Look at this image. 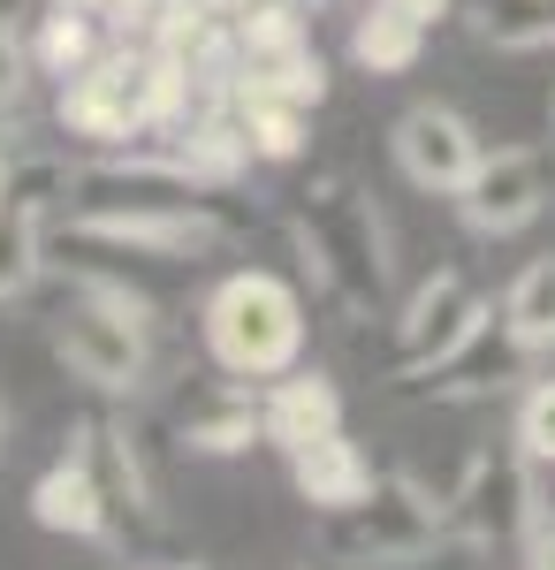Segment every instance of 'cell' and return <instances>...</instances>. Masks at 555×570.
I'll use <instances>...</instances> for the list:
<instances>
[{"instance_id":"1","label":"cell","mask_w":555,"mask_h":570,"mask_svg":"<svg viewBox=\"0 0 555 570\" xmlns=\"http://www.w3.org/2000/svg\"><path fill=\"white\" fill-rule=\"evenodd\" d=\"M290 236L304 252V274L335 297L350 320H373L396 289V252H388L381 206L350 176H312V190L290 214Z\"/></svg>"},{"instance_id":"2","label":"cell","mask_w":555,"mask_h":570,"mask_svg":"<svg viewBox=\"0 0 555 570\" xmlns=\"http://www.w3.org/2000/svg\"><path fill=\"white\" fill-rule=\"evenodd\" d=\"M61 214H198L228 228V244L259 220L252 198H236V183L191 168L183 153H129V160H91L69 168V198Z\"/></svg>"},{"instance_id":"3","label":"cell","mask_w":555,"mask_h":570,"mask_svg":"<svg viewBox=\"0 0 555 570\" xmlns=\"http://www.w3.org/2000/svg\"><path fill=\"white\" fill-rule=\"evenodd\" d=\"M449 540V494H427L411 472H381L366 502L320 518V556L342 570H419Z\"/></svg>"},{"instance_id":"4","label":"cell","mask_w":555,"mask_h":570,"mask_svg":"<svg viewBox=\"0 0 555 570\" xmlns=\"http://www.w3.org/2000/svg\"><path fill=\"white\" fill-rule=\"evenodd\" d=\"M541 464L525 456V441L503 434V441H479L465 456V472L449 487V540L465 548L471 563H503L517 570L525 563V540L541 525Z\"/></svg>"},{"instance_id":"5","label":"cell","mask_w":555,"mask_h":570,"mask_svg":"<svg viewBox=\"0 0 555 570\" xmlns=\"http://www.w3.org/2000/svg\"><path fill=\"white\" fill-rule=\"evenodd\" d=\"M198 335H206L221 373L282 381L304 357V297L266 266H236V274L214 282V297L198 312Z\"/></svg>"},{"instance_id":"6","label":"cell","mask_w":555,"mask_h":570,"mask_svg":"<svg viewBox=\"0 0 555 570\" xmlns=\"http://www.w3.org/2000/svg\"><path fill=\"white\" fill-rule=\"evenodd\" d=\"M77 456L107 494V548L123 570H160L168 563V518H160V480L145 464V441L129 419H85L77 426Z\"/></svg>"},{"instance_id":"7","label":"cell","mask_w":555,"mask_h":570,"mask_svg":"<svg viewBox=\"0 0 555 570\" xmlns=\"http://www.w3.org/2000/svg\"><path fill=\"white\" fill-rule=\"evenodd\" d=\"M61 130L91 145H129V137L160 130V99H153V46L115 39L91 69L61 85Z\"/></svg>"},{"instance_id":"8","label":"cell","mask_w":555,"mask_h":570,"mask_svg":"<svg viewBox=\"0 0 555 570\" xmlns=\"http://www.w3.org/2000/svg\"><path fill=\"white\" fill-rule=\"evenodd\" d=\"M53 351L91 395H137L153 381V320L77 289V305H61L53 320Z\"/></svg>"},{"instance_id":"9","label":"cell","mask_w":555,"mask_h":570,"mask_svg":"<svg viewBox=\"0 0 555 570\" xmlns=\"http://www.w3.org/2000/svg\"><path fill=\"white\" fill-rule=\"evenodd\" d=\"M69 198L61 153H16V176L0 183V305H23L53 259V214Z\"/></svg>"},{"instance_id":"10","label":"cell","mask_w":555,"mask_h":570,"mask_svg":"<svg viewBox=\"0 0 555 570\" xmlns=\"http://www.w3.org/2000/svg\"><path fill=\"white\" fill-rule=\"evenodd\" d=\"M236 91L298 99V107H320L328 99V61L312 46L304 0H266L252 16H236Z\"/></svg>"},{"instance_id":"11","label":"cell","mask_w":555,"mask_h":570,"mask_svg":"<svg viewBox=\"0 0 555 570\" xmlns=\"http://www.w3.org/2000/svg\"><path fill=\"white\" fill-rule=\"evenodd\" d=\"M160 426L191 456H244L266 449V395L244 389V373H183L160 403Z\"/></svg>"},{"instance_id":"12","label":"cell","mask_w":555,"mask_h":570,"mask_svg":"<svg viewBox=\"0 0 555 570\" xmlns=\"http://www.w3.org/2000/svg\"><path fill=\"white\" fill-rule=\"evenodd\" d=\"M479 320H487V297L471 289V274H465V266H434L427 282L403 297V312L388 320V373L411 381V373L441 365Z\"/></svg>"},{"instance_id":"13","label":"cell","mask_w":555,"mask_h":570,"mask_svg":"<svg viewBox=\"0 0 555 570\" xmlns=\"http://www.w3.org/2000/svg\"><path fill=\"white\" fill-rule=\"evenodd\" d=\"M525 381H533V351L517 343V327L503 320V305H487V320H479L441 365L411 373L403 395H427V403H495V395H517Z\"/></svg>"},{"instance_id":"14","label":"cell","mask_w":555,"mask_h":570,"mask_svg":"<svg viewBox=\"0 0 555 570\" xmlns=\"http://www.w3.org/2000/svg\"><path fill=\"white\" fill-rule=\"evenodd\" d=\"M388 153H396V176L411 183V190H427V198H457L487 145H479V130H471L457 107L427 99V107H403V115H396Z\"/></svg>"},{"instance_id":"15","label":"cell","mask_w":555,"mask_h":570,"mask_svg":"<svg viewBox=\"0 0 555 570\" xmlns=\"http://www.w3.org/2000/svg\"><path fill=\"white\" fill-rule=\"evenodd\" d=\"M457 214L471 236H517L548 214V160L533 145H495L479 153V168L457 190Z\"/></svg>"},{"instance_id":"16","label":"cell","mask_w":555,"mask_h":570,"mask_svg":"<svg viewBox=\"0 0 555 570\" xmlns=\"http://www.w3.org/2000/svg\"><path fill=\"white\" fill-rule=\"evenodd\" d=\"M320 434H342V389L320 365H290L274 389H266V449L298 456Z\"/></svg>"},{"instance_id":"17","label":"cell","mask_w":555,"mask_h":570,"mask_svg":"<svg viewBox=\"0 0 555 570\" xmlns=\"http://www.w3.org/2000/svg\"><path fill=\"white\" fill-rule=\"evenodd\" d=\"M373 480H381V472L366 464V449H358L350 434H320L312 449L290 456V487H298L304 510H320V518H328V510H350V502H366Z\"/></svg>"},{"instance_id":"18","label":"cell","mask_w":555,"mask_h":570,"mask_svg":"<svg viewBox=\"0 0 555 570\" xmlns=\"http://www.w3.org/2000/svg\"><path fill=\"white\" fill-rule=\"evenodd\" d=\"M31 518L61 540H107V494H99V480H91V464L77 449L31 480Z\"/></svg>"},{"instance_id":"19","label":"cell","mask_w":555,"mask_h":570,"mask_svg":"<svg viewBox=\"0 0 555 570\" xmlns=\"http://www.w3.org/2000/svg\"><path fill=\"white\" fill-rule=\"evenodd\" d=\"M107 53L99 39V8H69V0H46V16H31V61H39V77L53 85H69L77 69H91Z\"/></svg>"},{"instance_id":"20","label":"cell","mask_w":555,"mask_h":570,"mask_svg":"<svg viewBox=\"0 0 555 570\" xmlns=\"http://www.w3.org/2000/svg\"><path fill=\"white\" fill-rule=\"evenodd\" d=\"M419 53H427V23H411L403 8L366 0V8L350 16V61H358L366 77H403V69H419Z\"/></svg>"},{"instance_id":"21","label":"cell","mask_w":555,"mask_h":570,"mask_svg":"<svg viewBox=\"0 0 555 570\" xmlns=\"http://www.w3.org/2000/svg\"><path fill=\"white\" fill-rule=\"evenodd\" d=\"M465 23L495 53H548L555 46V0H465Z\"/></svg>"},{"instance_id":"22","label":"cell","mask_w":555,"mask_h":570,"mask_svg":"<svg viewBox=\"0 0 555 570\" xmlns=\"http://www.w3.org/2000/svg\"><path fill=\"white\" fill-rule=\"evenodd\" d=\"M503 320L517 327V343H525L533 357L555 351V252H548V259H533L510 289H503Z\"/></svg>"},{"instance_id":"23","label":"cell","mask_w":555,"mask_h":570,"mask_svg":"<svg viewBox=\"0 0 555 570\" xmlns=\"http://www.w3.org/2000/svg\"><path fill=\"white\" fill-rule=\"evenodd\" d=\"M244 99V122H252V153L259 160H304V137H312V107L298 99H259V91H236Z\"/></svg>"},{"instance_id":"24","label":"cell","mask_w":555,"mask_h":570,"mask_svg":"<svg viewBox=\"0 0 555 570\" xmlns=\"http://www.w3.org/2000/svg\"><path fill=\"white\" fill-rule=\"evenodd\" d=\"M31 77H39V61H31V16H23V0H0V115H16L31 99Z\"/></svg>"},{"instance_id":"25","label":"cell","mask_w":555,"mask_h":570,"mask_svg":"<svg viewBox=\"0 0 555 570\" xmlns=\"http://www.w3.org/2000/svg\"><path fill=\"white\" fill-rule=\"evenodd\" d=\"M510 434L525 441L533 464H555V373L517 389V426H510Z\"/></svg>"},{"instance_id":"26","label":"cell","mask_w":555,"mask_h":570,"mask_svg":"<svg viewBox=\"0 0 555 570\" xmlns=\"http://www.w3.org/2000/svg\"><path fill=\"white\" fill-rule=\"evenodd\" d=\"M153 16H160V0H99V23H107L115 39H145Z\"/></svg>"},{"instance_id":"27","label":"cell","mask_w":555,"mask_h":570,"mask_svg":"<svg viewBox=\"0 0 555 570\" xmlns=\"http://www.w3.org/2000/svg\"><path fill=\"white\" fill-rule=\"evenodd\" d=\"M388 8H403V16H411V23H449V16H457V0H388Z\"/></svg>"},{"instance_id":"28","label":"cell","mask_w":555,"mask_h":570,"mask_svg":"<svg viewBox=\"0 0 555 570\" xmlns=\"http://www.w3.org/2000/svg\"><path fill=\"white\" fill-rule=\"evenodd\" d=\"M221 16H252V8H266V0H214Z\"/></svg>"},{"instance_id":"29","label":"cell","mask_w":555,"mask_h":570,"mask_svg":"<svg viewBox=\"0 0 555 570\" xmlns=\"http://www.w3.org/2000/svg\"><path fill=\"white\" fill-rule=\"evenodd\" d=\"M16 176V145H8V137H0V183Z\"/></svg>"},{"instance_id":"30","label":"cell","mask_w":555,"mask_h":570,"mask_svg":"<svg viewBox=\"0 0 555 570\" xmlns=\"http://www.w3.org/2000/svg\"><path fill=\"white\" fill-rule=\"evenodd\" d=\"M8 441H16V419H8V403H0V456H8Z\"/></svg>"},{"instance_id":"31","label":"cell","mask_w":555,"mask_h":570,"mask_svg":"<svg viewBox=\"0 0 555 570\" xmlns=\"http://www.w3.org/2000/svg\"><path fill=\"white\" fill-rule=\"evenodd\" d=\"M160 570H198V563H175V556H168V563H160Z\"/></svg>"},{"instance_id":"32","label":"cell","mask_w":555,"mask_h":570,"mask_svg":"<svg viewBox=\"0 0 555 570\" xmlns=\"http://www.w3.org/2000/svg\"><path fill=\"white\" fill-rule=\"evenodd\" d=\"M548 137H555V99H548Z\"/></svg>"},{"instance_id":"33","label":"cell","mask_w":555,"mask_h":570,"mask_svg":"<svg viewBox=\"0 0 555 570\" xmlns=\"http://www.w3.org/2000/svg\"><path fill=\"white\" fill-rule=\"evenodd\" d=\"M69 8H99V0H69Z\"/></svg>"},{"instance_id":"34","label":"cell","mask_w":555,"mask_h":570,"mask_svg":"<svg viewBox=\"0 0 555 570\" xmlns=\"http://www.w3.org/2000/svg\"><path fill=\"white\" fill-rule=\"evenodd\" d=\"M304 8H328V0H304Z\"/></svg>"}]
</instances>
